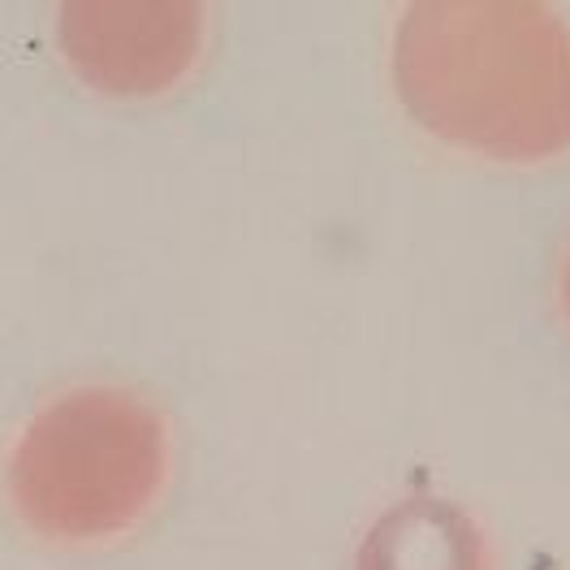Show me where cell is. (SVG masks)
Wrapping results in <instances>:
<instances>
[{"label": "cell", "mask_w": 570, "mask_h": 570, "mask_svg": "<svg viewBox=\"0 0 570 570\" xmlns=\"http://www.w3.org/2000/svg\"><path fill=\"white\" fill-rule=\"evenodd\" d=\"M165 480V419L121 385H78L39 406L5 462L13 514L57 544H100L130 531Z\"/></svg>", "instance_id": "cell-1"}, {"label": "cell", "mask_w": 570, "mask_h": 570, "mask_svg": "<svg viewBox=\"0 0 570 570\" xmlns=\"http://www.w3.org/2000/svg\"><path fill=\"white\" fill-rule=\"evenodd\" d=\"M566 48L536 13L419 5L402 18L394 83L411 117L467 147L531 156L549 147L553 112L540 87L558 91L570 74Z\"/></svg>", "instance_id": "cell-2"}, {"label": "cell", "mask_w": 570, "mask_h": 570, "mask_svg": "<svg viewBox=\"0 0 570 570\" xmlns=\"http://www.w3.org/2000/svg\"><path fill=\"white\" fill-rule=\"evenodd\" d=\"M57 43L78 78L108 95H156L182 83L203 48V13L190 5H70Z\"/></svg>", "instance_id": "cell-3"}, {"label": "cell", "mask_w": 570, "mask_h": 570, "mask_svg": "<svg viewBox=\"0 0 570 570\" xmlns=\"http://www.w3.org/2000/svg\"><path fill=\"white\" fill-rule=\"evenodd\" d=\"M359 570H480V544L449 506L406 501L367 531Z\"/></svg>", "instance_id": "cell-4"}]
</instances>
